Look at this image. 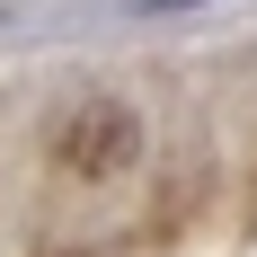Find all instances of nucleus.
Masks as SVG:
<instances>
[{
  "mask_svg": "<svg viewBox=\"0 0 257 257\" xmlns=\"http://www.w3.org/2000/svg\"><path fill=\"white\" fill-rule=\"evenodd\" d=\"M133 160H142V115L124 98H80L53 124V169L62 178H124Z\"/></svg>",
  "mask_w": 257,
  "mask_h": 257,
  "instance_id": "f257e3e1",
  "label": "nucleus"
}]
</instances>
